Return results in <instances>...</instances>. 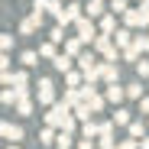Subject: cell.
Here are the masks:
<instances>
[{
  "label": "cell",
  "instance_id": "1",
  "mask_svg": "<svg viewBox=\"0 0 149 149\" xmlns=\"http://www.w3.org/2000/svg\"><path fill=\"white\" fill-rule=\"evenodd\" d=\"M45 120H49V127H65V123L71 120V104H52V110L45 113Z\"/></svg>",
  "mask_w": 149,
  "mask_h": 149
},
{
  "label": "cell",
  "instance_id": "2",
  "mask_svg": "<svg viewBox=\"0 0 149 149\" xmlns=\"http://www.w3.org/2000/svg\"><path fill=\"white\" fill-rule=\"evenodd\" d=\"M36 97H39V104H52V101H55L52 81H39V91H36Z\"/></svg>",
  "mask_w": 149,
  "mask_h": 149
},
{
  "label": "cell",
  "instance_id": "3",
  "mask_svg": "<svg viewBox=\"0 0 149 149\" xmlns=\"http://www.w3.org/2000/svg\"><path fill=\"white\" fill-rule=\"evenodd\" d=\"M0 133H3V139H23V130L19 127H13V123H3V127H0Z\"/></svg>",
  "mask_w": 149,
  "mask_h": 149
},
{
  "label": "cell",
  "instance_id": "4",
  "mask_svg": "<svg viewBox=\"0 0 149 149\" xmlns=\"http://www.w3.org/2000/svg\"><path fill=\"white\" fill-rule=\"evenodd\" d=\"M81 133H84V136H91V139H94V136H101V123H94V120H88L84 127H81Z\"/></svg>",
  "mask_w": 149,
  "mask_h": 149
},
{
  "label": "cell",
  "instance_id": "5",
  "mask_svg": "<svg viewBox=\"0 0 149 149\" xmlns=\"http://www.w3.org/2000/svg\"><path fill=\"white\" fill-rule=\"evenodd\" d=\"M123 94H127V91H123V88H117V84H110V88H107V101H113V104H120V101H123Z\"/></svg>",
  "mask_w": 149,
  "mask_h": 149
},
{
  "label": "cell",
  "instance_id": "6",
  "mask_svg": "<svg viewBox=\"0 0 149 149\" xmlns=\"http://www.w3.org/2000/svg\"><path fill=\"white\" fill-rule=\"evenodd\" d=\"M78 33H81V39H91V36H94V26H91L88 19H81V23H78Z\"/></svg>",
  "mask_w": 149,
  "mask_h": 149
},
{
  "label": "cell",
  "instance_id": "7",
  "mask_svg": "<svg viewBox=\"0 0 149 149\" xmlns=\"http://www.w3.org/2000/svg\"><path fill=\"white\" fill-rule=\"evenodd\" d=\"M55 68H58V71H68V68H71V55H68V52L58 55V58H55Z\"/></svg>",
  "mask_w": 149,
  "mask_h": 149
},
{
  "label": "cell",
  "instance_id": "8",
  "mask_svg": "<svg viewBox=\"0 0 149 149\" xmlns=\"http://www.w3.org/2000/svg\"><path fill=\"white\" fill-rule=\"evenodd\" d=\"M19 113H23V117H29V113H33V104H29V97H26V94L19 97Z\"/></svg>",
  "mask_w": 149,
  "mask_h": 149
},
{
  "label": "cell",
  "instance_id": "9",
  "mask_svg": "<svg viewBox=\"0 0 149 149\" xmlns=\"http://www.w3.org/2000/svg\"><path fill=\"white\" fill-rule=\"evenodd\" d=\"M117 149H139V139H133V136H130V139H120Z\"/></svg>",
  "mask_w": 149,
  "mask_h": 149
},
{
  "label": "cell",
  "instance_id": "10",
  "mask_svg": "<svg viewBox=\"0 0 149 149\" xmlns=\"http://www.w3.org/2000/svg\"><path fill=\"white\" fill-rule=\"evenodd\" d=\"M143 133H146V127H143V123H130V136H133V139H139Z\"/></svg>",
  "mask_w": 149,
  "mask_h": 149
},
{
  "label": "cell",
  "instance_id": "11",
  "mask_svg": "<svg viewBox=\"0 0 149 149\" xmlns=\"http://www.w3.org/2000/svg\"><path fill=\"white\" fill-rule=\"evenodd\" d=\"M113 123H120V127L130 123V113H127V110H117V113H113Z\"/></svg>",
  "mask_w": 149,
  "mask_h": 149
},
{
  "label": "cell",
  "instance_id": "12",
  "mask_svg": "<svg viewBox=\"0 0 149 149\" xmlns=\"http://www.w3.org/2000/svg\"><path fill=\"white\" fill-rule=\"evenodd\" d=\"M39 143H45V146H49V143H55V133H52V127H49V130H42Z\"/></svg>",
  "mask_w": 149,
  "mask_h": 149
},
{
  "label": "cell",
  "instance_id": "13",
  "mask_svg": "<svg viewBox=\"0 0 149 149\" xmlns=\"http://www.w3.org/2000/svg\"><path fill=\"white\" fill-rule=\"evenodd\" d=\"M101 74H104L107 81H113V78H117V68H113V65H104V68H101Z\"/></svg>",
  "mask_w": 149,
  "mask_h": 149
},
{
  "label": "cell",
  "instance_id": "14",
  "mask_svg": "<svg viewBox=\"0 0 149 149\" xmlns=\"http://www.w3.org/2000/svg\"><path fill=\"white\" fill-rule=\"evenodd\" d=\"M127 94H130V97H143V84H130Z\"/></svg>",
  "mask_w": 149,
  "mask_h": 149
},
{
  "label": "cell",
  "instance_id": "15",
  "mask_svg": "<svg viewBox=\"0 0 149 149\" xmlns=\"http://www.w3.org/2000/svg\"><path fill=\"white\" fill-rule=\"evenodd\" d=\"M58 146H71V133L62 130V133H58Z\"/></svg>",
  "mask_w": 149,
  "mask_h": 149
},
{
  "label": "cell",
  "instance_id": "16",
  "mask_svg": "<svg viewBox=\"0 0 149 149\" xmlns=\"http://www.w3.org/2000/svg\"><path fill=\"white\" fill-rule=\"evenodd\" d=\"M94 146H97V143H94V139H91V136H84V139H81V143H78V149H94Z\"/></svg>",
  "mask_w": 149,
  "mask_h": 149
},
{
  "label": "cell",
  "instance_id": "17",
  "mask_svg": "<svg viewBox=\"0 0 149 149\" xmlns=\"http://www.w3.org/2000/svg\"><path fill=\"white\" fill-rule=\"evenodd\" d=\"M65 52H68V55H78V42H74V39L65 42Z\"/></svg>",
  "mask_w": 149,
  "mask_h": 149
},
{
  "label": "cell",
  "instance_id": "18",
  "mask_svg": "<svg viewBox=\"0 0 149 149\" xmlns=\"http://www.w3.org/2000/svg\"><path fill=\"white\" fill-rule=\"evenodd\" d=\"M117 42H120V45H130V33H127V29L117 33Z\"/></svg>",
  "mask_w": 149,
  "mask_h": 149
},
{
  "label": "cell",
  "instance_id": "19",
  "mask_svg": "<svg viewBox=\"0 0 149 149\" xmlns=\"http://www.w3.org/2000/svg\"><path fill=\"white\" fill-rule=\"evenodd\" d=\"M39 55H45V58H49V55H55V45H42V49H39Z\"/></svg>",
  "mask_w": 149,
  "mask_h": 149
},
{
  "label": "cell",
  "instance_id": "20",
  "mask_svg": "<svg viewBox=\"0 0 149 149\" xmlns=\"http://www.w3.org/2000/svg\"><path fill=\"white\" fill-rule=\"evenodd\" d=\"M23 65H36V52H26V55H23Z\"/></svg>",
  "mask_w": 149,
  "mask_h": 149
},
{
  "label": "cell",
  "instance_id": "21",
  "mask_svg": "<svg viewBox=\"0 0 149 149\" xmlns=\"http://www.w3.org/2000/svg\"><path fill=\"white\" fill-rule=\"evenodd\" d=\"M136 71L143 74V78H146V74H149V62H139V65H136Z\"/></svg>",
  "mask_w": 149,
  "mask_h": 149
},
{
  "label": "cell",
  "instance_id": "22",
  "mask_svg": "<svg viewBox=\"0 0 149 149\" xmlns=\"http://www.w3.org/2000/svg\"><path fill=\"white\" fill-rule=\"evenodd\" d=\"M139 110H143V113H149V97H139Z\"/></svg>",
  "mask_w": 149,
  "mask_h": 149
},
{
  "label": "cell",
  "instance_id": "23",
  "mask_svg": "<svg viewBox=\"0 0 149 149\" xmlns=\"http://www.w3.org/2000/svg\"><path fill=\"white\" fill-rule=\"evenodd\" d=\"M139 149H149V139H146V136L139 139Z\"/></svg>",
  "mask_w": 149,
  "mask_h": 149
},
{
  "label": "cell",
  "instance_id": "24",
  "mask_svg": "<svg viewBox=\"0 0 149 149\" xmlns=\"http://www.w3.org/2000/svg\"><path fill=\"white\" fill-rule=\"evenodd\" d=\"M7 149H19V146H16V143H13V146H7Z\"/></svg>",
  "mask_w": 149,
  "mask_h": 149
},
{
  "label": "cell",
  "instance_id": "25",
  "mask_svg": "<svg viewBox=\"0 0 149 149\" xmlns=\"http://www.w3.org/2000/svg\"><path fill=\"white\" fill-rule=\"evenodd\" d=\"M58 149H68V146H58Z\"/></svg>",
  "mask_w": 149,
  "mask_h": 149
}]
</instances>
